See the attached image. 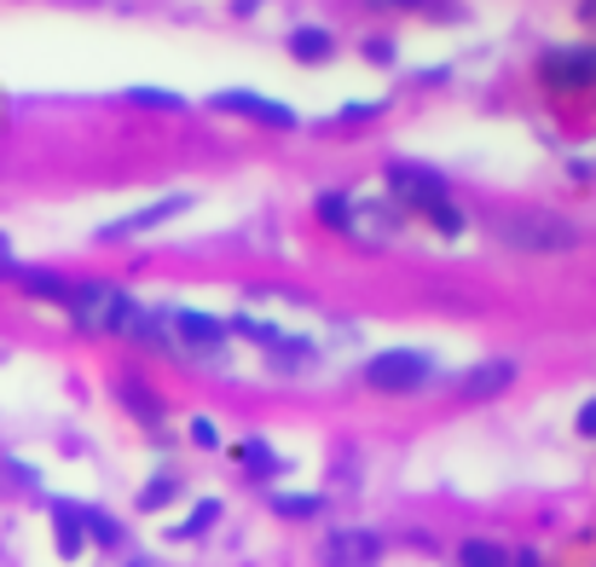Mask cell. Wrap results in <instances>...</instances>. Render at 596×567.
Masks as SVG:
<instances>
[{"mask_svg":"<svg viewBox=\"0 0 596 567\" xmlns=\"http://www.w3.org/2000/svg\"><path fill=\"white\" fill-rule=\"evenodd\" d=\"M492 231L510 244V249H538V255H562L579 244V231L556 220V215H538V209H522V215H499L492 220Z\"/></svg>","mask_w":596,"mask_h":567,"instance_id":"1","label":"cell"},{"mask_svg":"<svg viewBox=\"0 0 596 567\" xmlns=\"http://www.w3.org/2000/svg\"><path fill=\"white\" fill-rule=\"evenodd\" d=\"M429 377H434L429 353H411V348L377 353L371 365H366V382H371V389H382V394H411V389H423Z\"/></svg>","mask_w":596,"mask_h":567,"instance_id":"2","label":"cell"},{"mask_svg":"<svg viewBox=\"0 0 596 567\" xmlns=\"http://www.w3.org/2000/svg\"><path fill=\"white\" fill-rule=\"evenodd\" d=\"M388 192H394L405 209L429 215V209L446 203V179H440L434 168H418V163H388Z\"/></svg>","mask_w":596,"mask_h":567,"instance_id":"3","label":"cell"},{"mask_svg":"<svg viewBox=\"0 0 596 567\" xmlns=\"http://www.w3.org/2000/svg\"><path fill=\"white\" fill-rule=\"evenodd\" d=\"M330 567H371L382 556V538L366 533V527H342V533H330L325 538V550H319Z\"/></svg>","mask_w":596,"mask_h":567,"instance_id":"4","label":"cell"},{"mask_svg":"<svg viewBox=\"0 0 596 567\" xmlns=\"http://www.w3.org/2000/svg\"><path fill=\"white\" fill-rule=\"evenodd\" d=\"M215 105H220V111H238V116H249V122H267V127H296V111L278 105V99H267V93L232 87V93H215Z\"/></svg>","mask_w":596,"mask_h":567,"instance_id":"5","label":"cell"},{"mask_svg":"<svg viewBox=\"0 0 596 567\" xmlns=\"http://www.w3.org/2000/svg\"><path fill=\"white\" fill-rule=\"evenodd\" d=\"M186 209H192V197H186V192L157 197V203H145L140 215H122V220H111V226H105V238H111V244H116V238H134V231H151V226H163V220L186 215Z\"/></svg>","mask_w":596,"mask_h":567,"instance_id":"6","label":"cell"},{"mask_svg":"<svg viewBox=\"0 0 596 567\" xmlns=\"http://www.w3.org/2000/svg\"><path fill=\"white\" fill-rule=\"evenodd\" d=\"M510 382H515V365H510V359H486V365H475L470 377L458 382V394H463V400H492V394H504Z\"/></svg>","mask_w":596,"mask_h":567,"instance_id":"7","label":"cell"},{"mask_svg":"<svg viewBox=\"0 0 596 567\" xmlns=\"http://www.w3.org/2000/svg\"><path fill=\"white\" fill-rule=\"evenodd\" d=\"M174 324H179V337H186L192 348H220L226 342V324L209 319V313H174Z\"/></svg>","mask_w":596,"mask_h":567,"instance_id":"8","label":"cell"},{"mask_svg":"<svg viewBox=\"0 0 596 567\" xmlns=\"http://www.w3.org/2000/svg\"><path fill=\"white\" fill-rule=\"evenodd\" d=\"M12 284H23L30 296H41V301H59V307H64V296H70V284H64L59 272H47V267H18V272H12Z\"/></svg>","mask_w":596,"mask_h":567,"instance_id":"9","label":"cell"},{"mask_svg":"<svg viewBox=\"0 0 596 567\" xmlns=\"http://www.w3.org/2000/svg\"><path fill=\"white\" fill-rule=\"evenodd\" d=\"M53 533H59V550H64V556H82V545H88L82 509H70V504H59V509H53Z\"/></svg>","mask_w":596,"mask_h":567,"instance_id":"10","label":"cell"},{"mask_svg":"<svg viewBox=\"0 0 596 567\" xmlns=\"http://www.w3.org/2000/svg\"><path fill=\"white\" fill-rule=\"evenodd\" d=\"M116 400H127V405H134V411H140L145 423H157V417H163V405H157V394H151V389H145L140 377H116Z\"/></svg>","mask_w":596,"mask_h":567,"instance_id":"11","label":"cell"},{"mask_svg":"<svg viewBox=\"0 0 596 567\" xmlns=\"http://www.w3.org/2000/svg\"><path fill=\"white\" fill-rule=\"evenodd\" d=\"M458 567H510V550L486 545V538H470V545H458Z\"/></svg>","mask_w":596,"mask_h":567,"instance_id":"12","label":"cell"},{"mask_svg":"<svg viewBox=\"0 0 596 567\" xmlns=\"http://www.w3.org/2000/svg\"><path fill=\"white\" fill-rule=\"evenodd\" d=\"M290 53H296V59H314V64H325V59L336 53V41H330L325 30H296V35H290Z\"/></svg>","mask_w":596,"mask_h":567,"instance_id":"13","label":"cell"},{"mask_svg":"<svg viewBox=\"0 0 596 567\" xmlns=\"http://www.w3.org/2000/svg\"><path fill=\"white\" fill-rule=\"evenodd\" d=\"M319 220L336 226V231H353V203H348L342 192H325V197H319Z\"/></svg>","mask_w":596,"mask_h":567,"instance_id":"14","label":"cell"},{"mask_svg":"<svg viewBox=\"0 0 596 567\" xmlns=\"http://www.w3.org/2000/svg\"><path fill=\"white\" fill-rule=\"evenodd\" d=\"M238 463H244V470H255V475H273V470H284L278 452H273L267 441H244V446H238Z\"/></svg>","mask_w":596,"mask_h":567,"instance_id":"15","label":"cell"},{"mask_svg":"<svg viewBox=\"0 0 596 567\" xmlns=\"http://www.w3.org/2000/svg\"><path fill=\"white\" fill-rule=\"evenodd\" d=\"M319 509H325V498H314V493H307V498L301 493H284L278 498V515H290V522H301V515H319Z\"/></svg>","mask_w":596,"mask_h":567,"instance_id":"16","label":"cell"},{"mask_svg":"<svg viewBox=\"0 0 596 567\" xmlns=\"http://www.w3.org/2000/svg\"><path fill=\"white\" fill-rule=\"evenodd\" d=\"M429 220H434L440 231H446V238H458V231H463V215H458V203H452V197L440 203V209H429Z\"/></svg>","mask_w":596,"mask_h":567,"instance_id":"17","label":"cell"},{"mask_svg":"<svg viewBox=\"0 0 596 567\" xmlns=\"http://www.w3.org/2000/svg\"><path fill=\"white\" fill-rule=\"evenodd\" d=\"M127 99H134V105H168V111H179V105H186L179 93H163V87H134Z\"/></svg>","mask_w":596,"mask_h":567,"instance_id":"18","label":"cell"},{"mask_svg":"<svg viewBox=\"0 0 596 567\" xmlns=\"http://www.w3.org/2000/svg\"><path fill=\"white\" fill-rule=\"evenodd\" d=\"M163 498H174V481H168V475H163V481H151V486H145V493H140V509H157Z\"/></svg>","mask_w":596,"mask_h":567,"instance_id":"19","label":"cell"},{"mask_svg":"<svg viewBox=\"0 0 596 567\" xmlns=\"http://www.w3.org/2000/svg\"><path fill=\"white\" fill-rule=\"evenodd\" d=\"M192 441H197V446H220V429H215L209 417H197V423H192Z\"/></svg>","mask_w":596,"mask_h":567,"instance_id":"20","label":"cell"},{"mask_svg":"<svg viewBox=\"0 0 596 567\" xmlns=\"http://www.w3.org/2000/svg\"><path fill=\"white\" fill-rule=\"evenodd\" d=\"M12 272H18V261H12V238L0 231V278H12Z\"/></svg>","mask_w":596,"mask_h":567,"instance_id":"21","label":"cell"},{"mask_svg":"<svg viewBox=\"0 0 596 567\" xmlns=\"http://www.w3.org/2000/svg\"><path fill=\"white\" fill-rule=\"evenodd\" d=\"M579 434H596V400L579 405Z\"/></svg>","mask_w":596,"mask_h":567,"instance_id":"22","label":"cell"},{"mask_svg":"<svg viewBox=\"0 0 596 567\" xmlns=\"http://www.w3.org/2000/svg\"><path fill=\"white\" fill-rule=\"evenodd\" d=\"M371 7H400V12H418V7H434V0H371Z\"/></svg>","mask_w":596,"mask_h":567,"instance_id":"23","label":"cell"},{"mask_svg":"<svg viewBox=\"0 0 596 567\" xmlns=\"http://www.w3.org/2000/svg\"><path fill=\"white\" fill-rule=\"evenodd\" d=\"M510 556H515L510 567H538V556H533V550H510Z\"/></svg>","mask_w":596,"mask_h":567,"instance_id":"24","label":"cell"},{"mask_svg":"<svg viewBox=\"0 0 596 567\" xmlns=\"http://www.w3.org/2000/svg\"><path fill=\"white\" fill-rule=\"evenodd\" d=\"M127 567H157V561H145V556H140V561H127Z\"/></svg>","mask_w":596,"mask_h":567,"instance_id":"25","label":"cell"}]
</instances>
